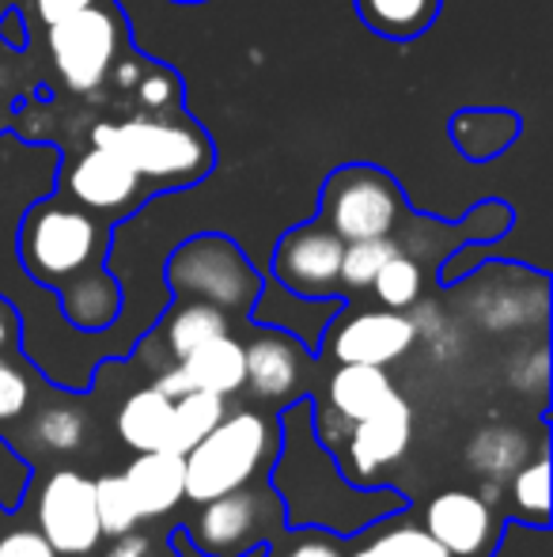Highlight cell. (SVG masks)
<instances>
[{"label":"cell","mask_w":553,"mask_h":557,"mask_svg":"<svg viewBox=\"0 0 553 557\" xmlns=\"http://www.w3.org/2000/svg\"><path fill=\"white\" fill-rule=\"evenodd\" d=\"M323 352L334 364H394L417 345V326L410 311H353V315H334L318 337Z\"/></svg>","instance_id":"cell-9"},{"label":"cell","mask_w":553,"mask_h":557,"mask_svg":"<svg viewBox=\"0 0 553 557\" xmlns=\"http://www.w3.org/2000/svg\"><path fill=\"white\" fill-rule=\"evenodd\" d=\"M402 243L394 235H379V239H353L341 250V288L349 293H361V288H372L376 273L384 270L387 258L399 250Z\"/></svg>","instance_id":"cell-28"},{"label":"cell","mask_w":553,"mask_h":557,"mask_svg":"<svg viewBox=\"0 0 553 557\" xmlns=\"http://www.w3.org/2000/svg\"><path fill=\"white\" fill-rule=\"evenodd\" d=\"M122 23L114 12L91 4L50 23V61L68 91H96L114 73L122 50Z\"/></svg>","instance_id":"cell-6"},{"label":"cell","mask_w":553,"mask_h":557,"mask_svg":"<svg viewBox=\"0 0 553 557\" xmlns=\"http://www.w3.org/2000/svg\"><path fill=\"white\" fill-rule=\"evenodd\" d=\"M349 557H451V554L443 550L425 528H417V523H399V528L379 531L372 543H364L361 550Z\"/></svg>","instance_id":"cell-30"},{"label":"cell","mask_w":553,"mask_h":557,"mask_svg":"<svg viewBox=\"0 0 553 557\" xmlns=\"http://www.w3.org/2000/svg\"><path fill=\"white\" fill-rule=\"evenodd\" d=\"M0 557H61L50 546V539L38 528H15L0 535Z\"/></svg>","instance_id":"cell-33"},{"label":"cell","mask_w":553,"mask_h":557,"mask_svg":"<svg viewBox=\"0 0 553 557\" xmlns=\"http://www.w3.org/2000/svg\"><path fill=\"white\" fill-rule=\"evenodd\" d=\"M402 213H406L402 186L394 183L391 171L372 163H341L326 175L318 194V221L341 235V243L394 235Z\"/></svg>","instance_id":"cell-5"},{"label":"cell","mask_w":553,"mask_h":557,"mask_svg":"<svg viewBox=\"0 0 553 557\" xmlns=\"http://www.w3.org/2000/svg\"><path fill=\"white\" fill-rule=\"evenodd\" d=\"M96 516H99V531L103 535H126L140 523V512L134 505V493H129L126 478L122 474H103L96 478Z\"/></svg>","instance_id":"cell-29"},{"label":"cell","mask_w":553,"mask_h":557,"mask_svg":"<svg viewBox=\"0 0 553 557\" xmlns=\"http://www.w3.org/2000/svg\"><path fill=\"white\" fill-rule=\"evenodd\" d=\"M425 531L451 557H486L497 543L493 508L470 490H443L425 505Z\"/></svg>","instance_id":"cell-14"},{"label":"cell","mask_w":553,"mask_h":557,"mask_svg":"<svg viewBox=\"0 0 553 557\" xmlns=\"http://www.w3.org/2000/svg\"><path fill=\"white\" fill-rule=\"evenodd\" d=\"M277 557H345V554H341V543L334 539V531H303Z\"/></svg>","instance_id":"cell-34"},{"label":"cell","mask_w":553,"mask_h":557,"mask_svg":"<svg viewBox=\"0 0 553 557\" xmlns=\"http://www.w3.org/2000/svg\"><path fill=\"white\" fill-rule=\"evenodd\" d=\"M163 273H167L175 300H205L231 319L251 315L254 300L262 293V281H266L254 270L251 258L243 255V247L221 232L183 239L171 250Z\"/></svg>","instance_id":"cell-4"},{"label":"cell","mask_w":553,"mask_h":557,"mask_svg":"<svg viewBox=\"0 0 553 557\" xmlns=\"http://www.w3.org/2000/svg\"><path fill=\"white\" fill-rule=\"evenodd\" d=\"M38 531L50 539L58 554L84 557L99 546L103 531H99L96 516V478L80 474L73 467L53 470L38 490Z\"/></svg>","instance_id":"cell-8"},{"label":"cell","mask_w":553,"mask_h":557,"mask_svg":"<svg viewBox=\"0 0 553 557\" xmlns=\"http://www.w3.org/2000/svg\"><path fill=\"white\" fill-rule=\"evenodd\" d=\"M280 447V425L259 410L224 413L221 425L209 429L190 451H183L186 500L205 505L221 493L254 485Z\"/></svg>","instance_id":"cell-2"},{"label":"cell","mask_w":553,"mask_h":557,"mask_svg":"<svg viewBox=\"0 0 553 557\" xmlns=\"http://www.w3.org/2000/svg\"><path fill=\"white\" fill-rule=\"evenodd\" d=\"M391 395H399V387L379 364H338V372L326 380V406L349 421L376 413Z\"/></svg>","instance_id":"cell-18"},{"label":"cell","mask_w":553,"mask_h":557,"mask_svg":"<svg viewBox=\"0 0 553 557\" xmlns=\"http://www.w3.org/2000/svg\"><path fill=\"white\" fill-rule=\"evenodd\" d=\"M178 96H183V81H178L175 69L152 65V61H148V69L140 73V81H137V99H140V107H144L148 114L175 111V107H178Z\"/></svg>","instance_id":"cell-31"},{"label":"cell","mask_w":553,"mask_h":557,"mask_svg":"<svg viewBox=\"0 0 553 557\" xmlns=\"http://www.w3.org/2000/svg\"><path fill=\"white\" fill-rule=\"evenodd\" d=\"M27 433L42 451L68 455L84 447L88 418H84V410H76V406H46V410H38L35 418H30Z\"/></svg>","instance_id":"cell-26"},{"label":"cell","mask_w":553,"mask_h":557,"mask_svg":"<svg viewBox=\"0 0 553 557\" xmlns=\"http://www.w3.org/2000/svg\"><path fill=\"white\" fill-rule=\"evenodd\" d=\"M30 406V380L15 360L0 357V421L23 418Z\"/></svg>","instance_id":"cell-32"},{"label":"cell","mask_w":553,"mask_h":557,"mask_svg":"<svg viewBox=\"0 0 553 557\" xmlns=\"http://www.w3.org/2000/svg\"><path fill=\"white\" fill-rule=\"evenodd\" d=\"M420 288H425V270H420L417 258L406 255L402 247L387 258L384 270L376 273V281H372V293H376V300L384 304V308H391V311H410V308H414V304L420 300Z\"/></svg>","instance_id":"cell-25"},{"label":"cell","mask_w":553,"mask_h":557,"mask_svg":"<svg viewBox=\"0 0 553 557\" xmlns=\"http://www.w3.org/2000/svg\"><path fill=\"white\" fill-rule=\"evenodd\" d=\"M111 227L76 201L46 198L20 224V262L38 285L61 288L91 265H103Z\"/></svg>","instance_id":"cell-3"},{"label":"cell","mask_w":553,"mask_h":557,"mask_svg":"<svg viewBox=\"0 0 553 557\" xmlns=\"http://www.w3.org/2000/svg\"><path fill=\"white\" fill-rule=\"evenodd\" d=\"M171 410H175V403H171L155 383L134 391V395L118 406V418H114L122 444L134 447V451L167 447L171 444Z\"/></svg>","instance_id":"cell-19"},{"label":"cell","mask_w":553,"mask_h":557,"mask_svg":"<svg viewBox=\"0 0 553 557\" xmlns=\"http://www.w3.org/2000/svg\"><path fill=\"white\" fill-rule=\"evenodd\" d=\"M91 145L106 148L137 171L148 190H186L213 171L216 152L209 133L193 117L137 114L91 129Z\"/></svg>","instance_id":"cell-1"},{"label":"cell","mask_w":553,"mask_h":557,"mask_svg":"<svg viewBox=\"0 0 553 557\" xmlns=\"http://www.w3.org/2000/svg\"><path fill=\"white\" fill-rule=\"evenodd\" d=\"M175 4H205V0H175Z\"/></svg>","instance_id":"cell-39"},{"label":"cell","mask_w":553,"mask_h":557,"mask_svg":"<svg viewBox=\"0 0 553 557\" xmlns=\"http://www.w3.org/2000/svg\"><path fill=\"white\" fill-rule=\"evenodd\" d=\"M508 497H512V508L519 516L535 523H546V512H550V462L546 455H535L531 462H519L516 470L508 474Z\"/></svg>","instance_id":"cell-27"},{"label":"cell","mask_w":553,"mask_h":557,"mask_svg":"<svg viewBox=\"0 0 553 557\" xmlns=\"http://www.w3.org/2000/svg\"><path fill=\"white\" fill-rule=\"evenodd\" d=\"M307 380V345L277 326H259L251 342H243V391L259 403L288 406Z\"/></svg>","instance_id":"cell-13"},{"label":"cell","mask_w":553,"mask_h":557,"mask_svg":"<svg viewBox=\"0 0 553 557\" xmlns=\"http://www.w3.org/2000/svg\"><path fill=\"white\" fill-rule=\"evenodd\" d=\"M356 15L372 35L414 42L440 15V0H356Z\"/></svg>","instance_id":"cell-20"},{"label":"cell","mask_w":553,"mask_h":557,"mask_svg":"<svg viewBox=\"0 0 553 557\" xmlns=\"http://www.w3.org/2000/svg\"><path fill=\"white\" fill-rule=\"evenodd\" d=\"M0 38H4L12 50H23V46H27V38H23V15L15 12V8L0 20Z\"/></svg>","instance_id":"cell-37"},{"label":"cell","mask_w":553,"mask_h":557,"mask_svg":"<svg viewBox=\"0 0 553 557\" xmlns=\"http://www.w3.org/2000/svg\"><path fill=\"white\" fill-rule=\"evenodd\" d=\"M61 311L76 331H106L122 311V288L106 265H91L58 288Z\"/></svg>","instance_id":"cell-16"},{"label":"cell","mask_w":553,"mask_h":557,"mask_svg":"<svg viewBox=\"0 0 553 557\" xmlns=\"http://www.w3.org/2000/svg\"><path fill=\"white\" fill-rule=\"evenodd\" d=\"M341 235L323 221L288 227L274 247L269 281L307 300H338L341 296Z\"/></svg>","instance_id":"cell-7"},{"label":"cell","mask_w":553,"mask_h":557,"mask_svg":"<svg viewBox=\"0 0 553 557\" xmlns=\"http://www.w3.org/2000/svg\"><path fill=\"white\" fill-rule=\"evenodd\" d=\"M61 190L68 194V201H76V206L96 216H106V221H118L122 213H134L140 201L148 198V186L137 178V171L99 145H91L73 163H65Z\"/></svg>","instance_id":"cell-12"},{"label":"cell","mask_w":553,"mask_h":557,"mask_svg":"<svg viewBox=\"0 0 553 557\" xmlns=\"http://www.w3.org/2000/svg\"><path fill=\"white\" fill-rule=\"evenodd\" d=\"M519 117L508 111H463L451 117V137L466 152V160H497L516 140Z\"/></svg>","instance_id":"cell-22"},{"label":"cell","mask_w":553,"mask_h":557,"mask_svg":"<svg viewBox=\"0 0 553 557\" xmlns=\"http://www.w3.org/2000/svg\"><path fill=\"white\" fill-rule=\"evenodd\" d=\"M12 334H15V315H12V308H8V304L0 300V352L8 349V342H12Z\"/></svg>","instance_id":"cell-38"},{"label":"cell","mask_w":553,"mask_h":557,"mask_svg":"<svg viewBox=\"0 0 553 557\" xmlns=\"http://www.w3.org/2000/svg\"><path fill=\"white\" fill-rule=\"evenodd\" d=\"M140 520H160L171 516L186 500V474H183V451L155 447V451H137V459L122 470Z\"/></svg>","instance_id":"cell-15"},{"label":"cell","mask_w":553,"mask_h":557,"mask_svg":"<svg viewBox=\"0 0 553 557\" xmlns=\"http://www.w3.org/2000/svg\"><path fill=\"white\" fill-rule=\"evenodd\" d=\"M148 550H152V539L134 528L126 535H114V546L106 550V557H148Z\"/></svg>","instance_id":"cell-36"},{"label":"cell","mask_w":553,"mask_h":557,"mask_svg":"<svg viewBox=\"0 0 553 557\" xmlns=\"http://www.w3.org/2000/svg\"><path fill=\"white\" fill-rule=\"evenodd\" d=\"M175 364L186 375L190 391H213V395L224 398L243 391V342L231 334H221L213 342L198 345V349L186 352Z\"/></svg>","instance_id":"cell-17"},{"label":"cell","mask_w":553,"mask_h":557,"mask_svg":"<svg viewBox=\"0 0 553 557\" xmlns=\"http://www.w3.org/2000/svg\"><path fill=\"white\" fill-rule=\"evenodd\" d=\"M277 505L269 493L243 485V490L221 493V497L205 500L193 520L190 543L209 557H236L251 546H262L277 520Z\"/></svg>","instance_id":"cell-10"},{"label":"cell","mask_w":553,"mask_h":557,"mask_svg":"<svg viewBox=\"0 0 553 557\" xmlns=\"http://www.w3.org/2000/svg\"><path fill=\"white\" fill-rule=\"evenodd\" d=\"M410 441H414V406L402 395H391L376 413L353 421L338 462H345L349 482L372 490V482L410 451Z\"/></svg>","instance_id":"cell-11"},{"label":"cell","mask_w":553,"mask_h":557,"mask_svg":"<svg viewBox=\"0 0 553 557\" xmlns=\"http://www.w3.org/2000/svg\"><path fill=\"white\" fill-rule=\"evenodd\" d=\"M221 334H231V315H224L221 308L205 300H175L171 315L163 319V345L175 360H183L186 352Z\"/></svg>","instance_id":"cell-21"},{"label":"cell","mask_w":553,"mask_h":557,"mask_svg":"<svg viewBox=\"0 0 553 557\" xmlns=\"http://www.w3.org/2000/svg\"><path fill=\"white\" fill-rule=\"evenodd\" d=\"M527 455H531V441L519 429L504 425V421L478 429L470 436V447H466V462L481 478H504V482H508V474L519 462H527Z\"/></svg>","instance_id":"cell-23"},{"label":"cell","mask_w":553,"mask_h":557,"mask_svg":"<svg viewBox=\"0 0 553 557\" xmlns=\"http://www.w3.org/2000/svg\"><path fill=\"white\" fill-rule=\"evenodd\" d=\"M91 4H99V0H35V8H38V15H42L46 27L58 23V20H65V15L80 12V8H91Z\"/></svg>","instance_id":"cell-35"},{"label":"cell","mask_w":553,"mask_h":557,"mask_svg":"<svg viewBox=\"0 0 553 557\" xmlns=\"http://www.w3.org/2000/svg\"><path fill=\"white\" fill-rule=\"evenodd\" d=\"M228 413V398L213 395V391H186L183 398H175L171 410V451H190L209 429L221 425V418Z\"/></svg>","instance_id":"cell-24"}]
</instances>
